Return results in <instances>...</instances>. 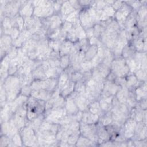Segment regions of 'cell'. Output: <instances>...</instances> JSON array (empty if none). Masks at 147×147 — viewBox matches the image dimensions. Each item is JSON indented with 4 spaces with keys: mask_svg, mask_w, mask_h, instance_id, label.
<instances>
[{
    "mask_svg": "<svg viewBox=\"0 0 147 147\" xmlns=\"http://www.w3.org/2000/svg\"><path fill=\"white\" fill-rule=\"evenodd\" d=\"M136 78L137 79H140L141 80H143L146 79V69L140 68L136 71Z\"/></svg>",
    "mask_w": 147,
    "mask_h": 147,
    "instance_id": "cell-19",
    "label": "cell"
},
{
    "mask_svg": "<svg viewBox=\"0 0 147 147\" xmlns=\"http://www.w3.org/2000/svg\"><path fill=\"white\" fill-rule=\"evenodd\" d=\"M16 22L18 24L20 30H22L24 26V20L21 16H19L16 18Z\"/></svg>",
    "mask_w": 147,
    "mask_h": 147,
    "instance_id": "cell-23",
    "label": "cell"
},
{
    "mask_svg": "<svg viewBox=\"0 0 147 147\" xmlns=\"http://www.w3.org/2000/svg\"><path fill=\"white\" fill-rule=\"evenodd\" d=\"M100 109L101 107L98 102H94L89 107V111L95 114H98V113L100 111Z\"/></svg>",
    "mask_w": 147,
    "mask_h": 147,
    "instance_id": "cell-12",
    "label": "cell"
},
{
    "mask_svg": "<svg viewBox=\"0 0 147 147\" xmlns=\"http://www.w3.org/2000/svg\"><path fill=\"white\" fill-rule=\"evenodd\" d=\"M86 54L85 55V59L86 60L90 61L96 55L98 51V47L96 45H92L87 50Z\"/></svg>",
    "mask_w": 147,
    "mask_h": 147,
    "instance_id": "cell-8",
    "label": "cell"
},
{
    "mask_svg": "<svg viewBox=\"0 0 147 147\" xmlns=\"http://www.w3.org/2000/svg\"><path fill=\"white\" fill-rule=\"evenodd\" d=\"M79 21L82 25V27L91 28L92 23L94 22L88 14L87 10L82 11L79 14Z\"/></svg>",
    "mask_w": 147,
    "mask_h": 147,
    "instance_id": "cell-2",
    "label": "cell"
},
{
    "mask_svg": "<svg viewBox=\"0 0 147 147\" xmlns=\"http://www.w3.org/2000/svg\"><path fill=\"white\" fill-rule=\"evenodd\" d=\"M69 63V56L68 55L63 56L60 60V67L65 68L68 66Z\"/></svg>",
    "mask_w": 147,
    "mask_h": 147,
    "instance_id": "cell-15",
    "label": "cell"
},
{
    "mask_svg": "<svg viewBox=\"0 0 147 147\" xmlns=\"http://www.w3.org/2000/svg\"><path fill=\"white\" fill-rule=\"evenodd\" d=\"M146 7L145 5H141L137 12V17L139 18V20H143L146 18Z\"/></svg>",
    "mask_w": 147,
    "mask_h": 147,
    "instance_id": "cell-16",
    "label": "cell"
},
{
    "mask_svg": "<svg viewBox=\"0 0 147 147\" xmlns=\"http://www.w3.org/2000/svg\"><path fill=\"white\" fill-rule=\"evenodd\" d=\"M68 78V76L67 73L65 72L61 73L59 77V86L60 89H61L69 81Z\"/></svg>",
    "mask_w": 147,
    "mask_h": 147,
    "instance_id": "cell-11",
    "label": "cell"
},
{
    "mask_svg": "<svg viewBox=\"0 0 147 147\" xmlns=\"http://www.w3.org/2000/svg\"><path fill=\"white\" fill-rule=\"evenodd\" d=\"M137 82V79L134 75H130L129 76L127 81H126V86L128 88L130 87H133L134 86Z\"/></svg>",
    "mask_w": 147,
    "mask_h": 147,
    "instance_id": "cell-20",
    "label": "cell"
},
{
    "mask_svg": "<svg viewBox=\"0 0 147 147\" xmlns=\"http://www.w3.org/2000/svg\"><path fill=\"white\" fill-rule=\"evenodd\" d=\"M53 10L54 9L52 5L41 6L35 7L33 13L37 17H48L53 13Z\"/></svg>",
    "mask_w": 147,
    "mask_h": 147,
    "instance_id": "cell-1",
    "label": "cell"
},
{
    "mask_svg": "<svg viewBox=\"0 0 147 147\" xmlns=\"http://www.w3.org/2000/svg\"><path fill=\"white\" fill-rule=\"evenodd\" d=\"M102 11L109 17L110 16H113L114 15H115V11L113 8V7L109 5H106L102 9Z\"/></svg>",
    "mask_w": 147,
    "mask_h": 147,
    "instance_id": "cell-18",
    "label": "cell"
},
{
    "mask_svg": "<svg viewBox=\"0 0 147 147\" xmlns=\"http://www.w3.org/2000/svg\"><path fill=\"white\" fill-rule=\"evenodd\" d=\"M61 13L63 16H68L75 11V9L69 3V1H64L61 7Z\"/></svg>",
    "mask_w": 147,
    "mask_h": 147,
    "instance_id": "cell-7",
    "label": "cell"
},
{
    "mask_svg": "<svg viewBox=\"0 0 147 147\" xmlns=\"http://www.w3.org/2000/svg\"><path fill=\"white\" fill-rule=\"evenodd\" d=\"M134 47L138 51H141L143 50L144 48L146 47V42L145 41L143 42V39L138 38L134 42Z\"/></svg>",
    "mask_w": 147,
    "mask_h": 147,
    "instance_id": "cell-17",
    "label": "cell"
},
{
    "mask_svg": "<svg viewBox=\"0 0 147 147\" xmlns=\"http://www.w3.org/2000/svg\"><path fill=\"white\" fill-rule=\"evenodd\" d=\"M72 43L69 41H65L60 46V53L61 55L64 56V55H68V54L70 53L71 51L72 48L73 47Z\"/></svg>",
    "mask_w": 147,
    "mask_h": 147,
    "instance_id": "cell-5",
    "label": "cell"
},
{
    "mask_svg": "<svg viewBox=\"0 0 147 147\" xmlns=\"http://www.w3.org/2000/svg\"><path fill=\"white\" fill-rule=\"evenodd\" d=\"M98 136L102 140H107L109 137V133L106 129L100 128L98 131Z\"/></svg>",
    "mask_w": 147,
    "mask_h": 147,
    "instance_id": "cell-21",
    "label": "cell"
},
{
    "mask_svg": "<svg viewBox=\"0 0 147 147\" xmlns=\"http://www.w3.org/2000/svg\"><path fill=\"white\" fill-rule=\"evenodd\" d=\"M146 83L145 82L142 84L141 87H139L136 89V96H137V100H140V99H143V97H146Z\"/></svg>",
    "mask_w": 147,
    "mask_h": 147,
    "instance_id": "cell-10",
    "label": "cell"
},
{
    "mask_svg": "<svg viewBox=\"0 0 147 147\" xmlns=\"http://www.w3.org/2000/svg\"><path fill=\"white\" fill-rule=\"evenodd\" d=\"M137 123L134 119H130L125 123V135L127 138L131 137L134 134Z\"/></svg>",
    "mask_w": 147,
    "mask_h": 147,
    "instance_id": "cell-3",
    "label": "cell"
},
{
    "mask_svg": "<svg viewBox=\"0 0 147 147\" xmlns=\"http://www.w3.org/2000/svg\"><path fill=\"white\" fill-rule=\"evenodd\" d=\"M68 40L71 42H75L78 39L76 30L75 28H72L71 30H69L68 32V34L67 35Z\"/></svg>",
    "mask_w": 147,
    "mask_h": 147,
    "instance_id": "cell-13",
    "label": "cell"
},
{
    "mask_svg": "<svg viewBox=\"0 0 147 147\" xmlns=\"http://www.w3.org/2000/svg\"><path fill=\"white\" fill-rule=\"evenodd\" d=\"M78 17H79V14L77 11H74V12H72V13H71L70 14H69L66 18L67 21L71 23V24H74L78 20Z\"/></svg>",
    "mask_w": 147,
    "mask_h": 147,
    "instance_id": "cell-14",
    "label": "cell"
},
{
    "mask_svg": "<svg viewBox=\"0 0 147 147\" xmlns=\"http://www.w3.org/2000/svg\"><path fill=\"white\" fill-rule=\"evenodd\" d=\"M66 110L68 113L71 114H76L78 111V108L74 100L72 98H69L66 102Z\"/></svg>",
    "mask_w": 147,
    "mask_h": 147,
    "instance_id": "cell-6",
    "label": "cell"
},
{
    "mask_svg": "<svg viewBox=\"0 0 147 147\" xmlns=\"http://www.w3.org/2000/svg\"><path fill=\"white\" fill-rule=\"evenodd\" d=\"M31 96L37 99L47 100L51 98L48 91L45 90H33L31 91Z\"/></svg>",
    "mask_w": 147,
    "mask_h": 147,
    "instance_id": "cell-4",
    "label": "cell"
},
{
    "mask_svg": "<svg viewBox=\"0 0 147 147\" xmlns=\"http://www.w3.org/2000/svg\"><path fill=\"white\" fill-rule=\"evenodd\" d=\"M11 36H12V38H14V39H17L19 36V30L18 29H17V28H14L13 29H12V31H11Z\"/></svg>",
    "mask_w": 147,
    "mask_h": 147,
    "instance_id": "cell-25",
    "label": "cell"
},
{
    "mask_svg": "<svg viewBox=\"0 0 147 147\" xmlns=\"http://www.w3.org/2000/svg\"><path fill=\"white\" fill-rule=\"evenodd\" d=\"M11 39L9 35H5L4 37H1V51H6L9 49H10V46L11 44Z\"/></svg>",
    "mask_w": 147,
    "mask_h": 147,
    "instance_id": "cell-9",
    "label": "cell"
},
{
    "mask_svg": "<svg viewBox=\"0 0 147 147\" xmlns=\"http://www.w3.org/2000/svg\"><path fill=\"white\" fill-rule=\"evenodd\" d=\"M123 2H121V1H114V3L112 5V7L115 10H119L121 7H122V6L123 5Z\"/></svg>",
    "mask_w": 147,
    "mask_h": 147,
    "instance_id": "cell-24",
    "label": "cell"
},
{
    "mask_svg": "<svg viewBox=\"0 0 147 147\" xmlns=\"http://www.w3.org/2000/svg\"><path fill=\"white\" fill-rule=\"evenodd\" d=\"M82 78H83V74H82L80 72H75L74 74L72 75V82H78L79 80L82 79Z\"/></svg>",
    "mask_w": 147,
    "mask_h": 147,
    "instance_id": "cell-22",
    "label": "cell"
}]
</instances>
